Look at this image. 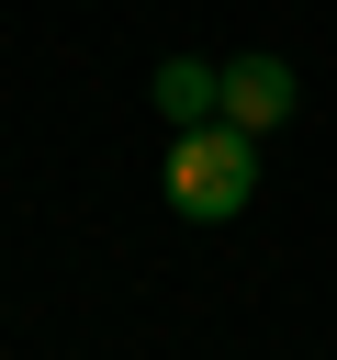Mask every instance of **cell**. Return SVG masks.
<instances>
[{
    "label": "cell",
    "mask_w": 337,
    "mask_h": 360,
    "mask_svg": "<svg viewBox=\"0 0 337 360\" xmlns=\"http://www.w3.org/2000/svg\"><path fill=\"white\" fill-rule=\"evenodd\" d=\"M247 202H258V135H236L225 112L213 124H180V146H168V214L236 225Z\"/></svg>",
    "instance_id": "obj_1"
},
{
    "label": "cell",
    "mask_w": 337,
    "mask_h": 360,
    "mask_svg": "<svg viewBox=\"0 0 337 360\" xmlns=\"http://www.w3.org/2000/svg\"><path fill=\"white\" fill-rule=\"evenodd\" d=\"M146 90H157L168 124H213V112H225V68H202V56H157Z\"/></svg>",
    "instance_id": "obj_3"
},
{
    "label": "cell",
    "mask_w": 337,
    "mask_h": 360,
    "mask_svg": "<svg viewBox=\"0 0 337 360\" xmlns=\"http://www.w3.org/2000/svg\"><path fill=\"white\" fill-rule=\"evenodd\" d=\"M292 101H303L292 56H225V124H236V135H270V124H292Z\"/></svg>",
    "instance_id": "obj_2"
}]
</instances>
